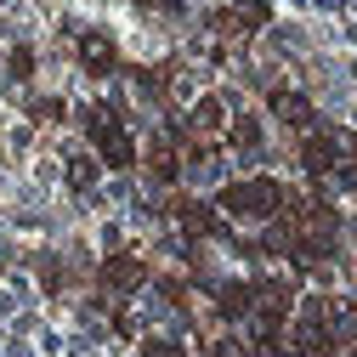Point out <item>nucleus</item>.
I'll return each instance as SVG.
<instances>
[{
	"label": "nucleus",
	"instance_id": "7ed1b4c3",
	"mask_svg": "<svg viewBox=\"0 0 357 357\" xmlns=\"http://www.w3.org/2000/svg\"><path fill=\"white\" fill-rule=\"evenodd\" d=\"M137 278H142V266H137V261H108V284H114V289H130Z\"/></svg>",
	"mask_w": 357,
	"mask_h": 357
},
{
	"label": "nucleus",
	"instance_id": "f257e3e1",
	"mask_svg": "<svg viewBox=\"0 0 357 357\" xmlns=\"http://www.w3.org/2000/svg\"><path fill=\"white\" fill-rule=\"evenodd\" d=\"M91 137H97L102 159H114V165H130V137H125V125H119L114 114H91Z\"/></svg>",
	"mask_w": 357,
	"mask_h": 357
},
{
	"label": "nucleus",
	"instance_id": "20e7f679",
	"mask_svg": "<svg viewBox=\"0 0 357 357\" xmlns=\"http://www.w3.org/2000/svg\"><path fill=\"white\" fill-rule=\"evenodd\" d=\"M278 114H284L289 125H306V102H301V97H289V91L278 97Z\"/></svg>",
	"mask_w": 357,
	"mask_h": 357
},
{
	"label": "nucleus",
	"instance_id": "f03ea898",
	"mask_svg": "<svg viewBox=\"0 0 357 357\" xmlns=\"http://www.w3.org/2000/svg\"><path fill=\"white\" fill-rule=\"evenodd\" d=\"M227 204H233V210H261V215H266V210H278V188H273V182L233 188V193H227Z\"/></svg>",
	"mask_w": 357,
	"mask_h": 357
}]
</instances>
